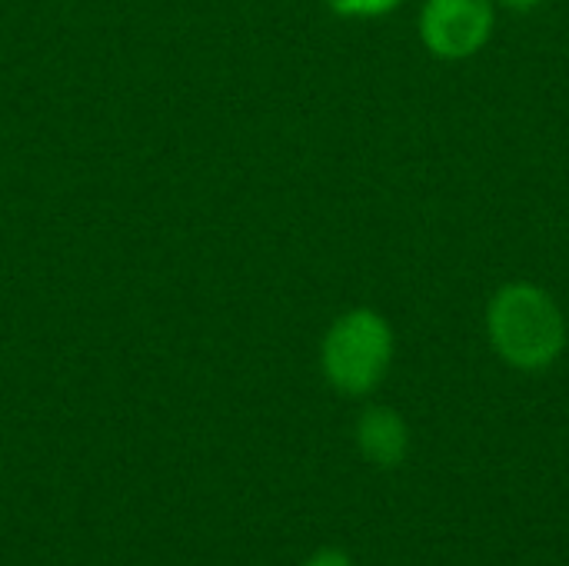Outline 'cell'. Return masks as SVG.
Returning a JSON list of instances; mask_svg holds the SVG:
<instances>
[{
	"instance_id": "6da1fadb",
	"label": "cell",
	"mask_w": 569,
	"mask_h": 566,
	"mask_svg": "<svg viewBox=\"0 0 569 566\" xmlns=\"http://www.w3.org/2000/svg\"><path fill=\"white\" fill-rule=\"evenodd\" d=\"M483 324L493 354L520 374L550 370L569 344L567 314L550 290L530 280L497 287L487 300Z\"/></svg>"
},
{
	"instance_id": "8992f818",
	"label": "cell",
	"mask_w": 569,
	"mask_h": 566,
	"mask_svg": "<svg viewBox=\"0 0 569 566\" xmlns=\"http://www.w3.org/2000/svg\"><path fill=\"white\" fill-rule=\"evenodd\" d=\"M303 566H357L353 564V557L347 554V550H340V547H320V550H313Z\"/></svg>"
},
{
	"instance_id": "52a82bcc",
	"label": "cell",
	"mask_w": 569,
	"mask_h": 566,
	"mask_svg": "<svg viewBox=\"0 0 569 566\" xmlns=\"http://www.w3.org/2000/svg\"><path fill=\"white\" fill-rule=\"evenodd\" d=\"M497 3V10H510V13H533V10H540L547 0H493Z\"/></svg>"
},
{
	"instance_id": "277c9868",
	"label": "cell",
	"mask_w": 569,
	"mask_h": 566,
	"mask_svg": "<svg viewBox=\"0 0 569 566\" xmlns=\"http://www.w3.org/2000/svg\"><path fill=\"white\" fill-rule=\"evenodd\" d=\"M353 440H357L360 457L380 470L400 467L410 454V444H413L410 424L400 417V410H393L387 404H373L357 417Z\"/></svg>"
},
{
	"instance_id": "7a4b0ae2",
	"label": "cell",
	"mask_w": 569,
	"mask_h": 566,
	"mask_svg": "<svg viewBox=\"0 0 569 566\" xmlns=\"http://www.w3.org/2000/svg\"><path fill=\"white\" fill-rule=\"evenodd\" d=\"M393 327L373 307H353L340 314L320 344L323 380L343 397H370L393 364Z\"/></svg>"
},
{
	"instance_id": "3957f363",
	"label": "cell",
	"mask_w": 569,
	"mask_h": 566,
	"mask_svg": "<svg viewBox=\"0 0 569 566\" xmlns=\"http://www.w3.org/2000/svg\"><path fill=\"white\" fill-rule=\"evenodd\" d=\"M420 43L430 57L460 63L487 50L497 30L493 0H423L417 17Z\"/></svg>"
},
{
	"instance_id": "5b68a950",
	"label": "cell",
	"mask_w": 569,
	"mask_h": 566,
	"mask_svg": "<svg viewBox=\"0 0 569 566\" xmlns=\"http://www.w3.org/2000/svg\"><path fill=\"white\" fill-rule=\"evenodd\" d=\"M323 3L340 20H380L397 13L407 0H323Z\"/></svg>"
}]
</instances>
